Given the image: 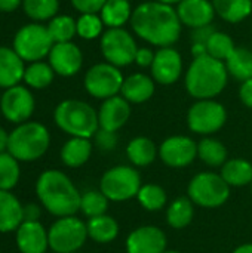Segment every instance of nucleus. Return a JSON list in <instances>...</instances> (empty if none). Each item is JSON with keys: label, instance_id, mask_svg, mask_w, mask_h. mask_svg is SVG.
I'll list each match as a JSON object with an SVG mask.
<instances>
[{"label": "nucleus", "instance_id": "f257e3e1", "mask_svg": "<svg viewBox=\"0 0 252 253\" xmlns=\"http://www.w3.org/2000/svg\"><path fill=\"white\" fill-rule=\"evenodd\" d=\"M129 24L134 34L146 43L157 47L175 44L183 28L177 9L156 0L144 1L134 7Z\"/></svg>", "mask_w": 252, "mask_h": 253}, {"label": "nucleus", "instance_id": "f03ea898", "mask_svg": "<svg viewBox=\"0 0 252 253\" xmlns=\"http://www.w3.org/2000/svg\"><path fill=\"white\" fill-rule=\"evenodd\" d=\"M36 194L40 205L53 216H73L80 211L82 194L61 170H45L36 182Z\"/></svg>", "mask_w": 252, "mask_h": 253}, {"label": "nucleus", "instance_id": "7ed1b4c3", "mask_svg": "<svg viewBox=\"0 0 252 253\" xmlns=\"http://www.w3.org/2000/svg\"><path fill=\"white\" fill-rule=\"evenodd\" d=\"M229 71L226 62L209 55L193 58L184 74V86L187 93L199 99H215L226 89Z\"/></svg>", "mask_w": 252, "mask_h": 253}, {"label": "nucleus", "instance_id": "20e7f679", "mask_svg": "<svg viewBox=\"0 0 252 253\" xmlns=\"http://www.w3.org/2000/svg\"><path fill=\"white\" fill-rule=\"evenodd\" d=\"M55 125L71 138H94L100 129L98 111L80 99L61 101L53 111Z\"/></svg>", "mask_w": 252, "mask_h": 253}, {"label": "nucleus", "instance_id": "39448f33", "mask_svg": "<svg viewBox=\"0 0 252 253\" xmlns=\"http://www.w3.org/2000/svg\"><path fill=\"white\" fill-rule=\"evenodd\" d=\"M49 145L50 133L48 127L39 122H25L9 133L7 153L18 162H34L46 154Z\"/></svg>", "mask_w": 252, "mask_h": 253}, {"label": "nucleus", "instance_id": "423d86ee", "mask_svg": "<svg viewBox=\"0 0 252 253\" xmlns=\"http://www.w3.org/2000/svg\"><path fill=\"white\" fill-rule=\"evenodd\" d=\"M187 197L195 203V206L203 209H217L229 200L230 187L220 173L201 172L189 182Z\"/></svg>", "mask_w": 252, "mask_h": 253}, {"label": "nucleus", "instance_id": "0eeeda50", "mask_svg": "<svg viewBox=\"0 0 252 253\" xmlns=\"http://www.w3.org/2000/svg\"><path fill=\"white\" fill-rule=\"evenodd\" d=\"M53 44L48 27L39 22H31L16 31L12 47L24 62H37L48 58Z\"/></svg>", "mask_w": 252, "mask_h": 253}, {"label": "nucleus", "instance_id": "6e6552de", "mask_svg": "<svg viewBox=\"0 0 252 253\" xmlns=\"http://www.w3.org/2000/svg\"><path fill=\"white\" fill-rule=\"evenodd\" d=\"M141 175L132 166H114L104 172L100 181V191L110 202H126L137 197L141 188Z\"/></svg>", "mask_w": 252, "mask_h": 253}, {"label": "nucleus", "instance_id": "1a4fd4ad", "mask_svg": "<svg viewBox=\"0 0 252 253\" xmlns=\"http://www.w3.org/2000/svg\"><path fill=\"white\" fill-rule=\"evenodd\" d=\"M49 248L55 253H73L79 251L88 237L86 224L73 216L58 218L48 230Z\"/></svg>", "mask_w": 252, "mask_h": 253}, {"label": "nucleus", "instance_id": "9d476101", "mask_svg": "<svg viewBox=\"0 0 252 253\" xmlns=\"http://www.w3.org/2000/svg\"><path fill=\"white\" fill-rule=\"evenodd\" d=\"M100 47L105 62L123 68L134 64L138 44L128 30L107 28L100 37Z\"/></svg>", "mask_w": 252, "mask_h": 253}, {"label": "nucleus", "instance_id": "9b49d317", "mask_svg": "<svg viewBox=\"0 0 252 253\" xmlns=\"http://www.w3.org/2000/svg\"><path fill=\"white\" fill-rule=\"evenodd\" d=\"M123 82L125 77L120 68L108 62H98L86 71L83 86L92 98L104 101L120 95Z\"/></svg>", "mask_w": 252, "mask_h": 253}, {"label": "nucleus", "instance_id": "f8f14e48", "mask_svg": "<svg viewBox=\"0 0 252 253\" xmlns=\"http://www.w3.org/2000/svg\"><path fill=\"white\" fill-rule=\"evenodd\" d=\"M227 122L226 107L215 99H199L187 111V126L193 133H217Z\"/></svg>", "mask_w": 252, "mask_h": 253}, {"label": "nucleus", "instance_id": "ddd939ff", "mask_svg": "<svg viewBox=\"0 0 252 253\" xmlns=\"http://www.w3.org/2000/svg\"><path fill=\"white\" fill-rule=\"evenodd\" d=\"M34 96L31 90L25 86L16 84L13 87L4 89L0 98V111L3 117L10 123H25L34 113Z\"/></svg>", "mask_w": 252, "mask_h": 253}, {"label": "nucleus", "instance_id": "4468645a", "mask_svg": "<svg viewBox=\"0 0 252 253\" xmlns=\"http://www.w3.org/2000/svg\"><path fill=\"white\" fill-rule=\"evenodd\" d=\"M159 159L163 165L181 169L198 159V144L186 135H172L159 145Z\"/></svg>", "mask_w": 252, "mask_h": 253}, {"label": "nucleus", "instance_id": "2eb2a0df", "mask_svg": "<svg viewBox=\"0 0 252 253\" xmlns=\"http://www.w3.org/2000/svg\"><path fill=\"white\" fill-rule=\"evenodd\" d=\"M153 80L162 86L175 84L183 74V56L172 47H159L154 55V61L150 67Z\"/></svg>", "mask_w": 252, "mask_h": 253}, {"label": "nucleus", "instance_id": "dca6fc26", "mask_svg": "<svg viewBox=\"0 0 252 253\" xmlns=\"http://www.w3.org/2000/svg\"><path fill=\"white\" fill-rule=\"evenodd\" d=\"M48 62L55 74L61 77H73L82 70L83 53L73 42L55 43L48 55Z\"/></svg>", "mask_w": 252, "mask_h": 253}, {"label": "nucleus", "instance_id": "f3484780", "mask_svg": "<svg viewBox=\"0 0 252 253\" xmlns=\"http://www.w3.org/2000/svg\"><path fill=\"white\" fill-rule=\"evenodd\" d=\"M126 253H163L168 251V239L163 230L154 225H143L129 233Z\"/></svg>", "mask_w": 252, "mask_h": 253}, {"label": "nucleus", "instance_id": "a211bd4d", "mask_svg": "<svg viewBox=\"0 0 252 253\" xmlns=\"http://www.w3.org/2000/svg\"><path fill=\"white\" fill-rule=\"evenodd\" d=\"M131 117V104L122 96L116 95L113 98L104 99L98 110L100 129L110 132H117L122 129Z\"/></svg>", "mask_w": 252, "mask_h": 253}, {"label": "nucleus", "instance_id": "6ab92c4d", "mask_svg": "<svg viewBox=\"0 0 252 253\" xmlns=\"http://www.w3.org/2000/svg\"><path fill=\"white\" fill-rule=\"evenodd\" d=\"M175 9L181 24L192 30L211 25L217 15L212 0H181Z\"/></svg>", "mask_w": 252, "mask_h": 253}, {"label": "nucleus", "instance_id": "aec40b11", "mask_svg": "<svg viewBox=\"0 0 252 253\" xmlns=\"http://www.w3.org/2000/svg\"><path fill=\"white\" fill-rule=\"evenodd\" d=\"M16 246L21 253H46L49 237L46 228L39 222H22L15 231Z\"/></svg>", "mask_w": 252, "mask_h": 253}, {"label": "nucleus", "instance_id": "412c9836", "mask_svg": "<svg viewBox=\"0 0 252 253\" xmlns=\"http://www.w3.org/2000/svg\"><path fill=\"white\" fill-rule=\"evenodd\" d=\"M156 82L151 76L144 73H134L125 77L120 95L132 105V104H144L154 95Z\"/></svg>", "mask_w": 252, "mask_h": 253}, {"label": "nucleus", "instance_id": "4be33fe9", "mask_svg": "<svg viewBox=\"0 0 252 253\" xmlns=\"http://www.w3.org/2000/svg\"><path fill=\"white\" fill-rule=\"evenodd\" d=\"M25 65L13 47L0 46V87L9 89L24 80Z\"/></svg>", "mask_w": 252, "mask_h": 253}, {"label": "nucleus", "instance_id": "5701e85b", "mask_svg": "<svg viewBox=\"0 0 252 253\" xmlns=\"http://www.w3.org/2000/svg\"><path fill=\"white\" fill-rule=\"evenodd\" d=\"M22 219V205L10 193L0 190V233L16 231Z\"/></svg>", "mask_w": 252, "mask_h": 253}, {"label": "nucleus", "instance_id": "b1692460", "mask_svg": "<svg viewBox=\"0 0 252 253\" xmlns=\"http://www.w3.org/2000/svg\"><path fill=\"white\" fill-rule=\"evenodd\" d=\"M157 156L159 147H156V144L147 136H137L126 145V157L137 168H146L151 165Z\"/></svg>", "mask_w": 252, "mask_h": 253}, {"label": "nucleus", "instance_id": "393cba45", "mask_svg": "<svg viewBox=\"0 0 252 253\" xmlns=\"http://www.w3.org/2000/svg\"><path fill=\"white\" fill-rule=\"evenodd\" d=\"M59 156L67 168H80L92 156V142L88 138H70L62 145Z\"/></svg>", "mask_w": 252, "mask_h": 253}, {"label": "nucleus", "instance_id": "a878e982", "mask_svg": "<svg viewBox=\"0 0 252 253\" xmlns=\"http://www.w3.org/2000/svg\"><path fill=\"white\" fill-rule=\"evenodd\" d=\"M134 7L129 0H107L100 16L107 28H123L131 22Z\"/></svg>", "mask_w": 252, "mask_h": 253}, {"label": "nucleus", "instance_id": "bb28decb", "mask_svg": "<svg viewBox=\"0 0 252 253\" xmlns=\"http://www.w3.org/2000/svg\"><path fill=\"white\" fill-rule=\"evenodd\" d=\"M86 227H88V237L100 245L111 243L119 236L117 221L107 213L88 219Z\"/></svg>", "mask_w": 252, "mask_h": 253}, {"label": "nucleus", "instance_id": "cd10ccee", "mask_svg": "<svg viewBox=\"0 0 252 253\" xmlns=\"http://www.w3.org/2000/svg\"><path fill=\"white\" fill-rule=\"evenodd\" d=\"M220 175L229 187H247L252 182V163L247 159H229L223 166Z\"/></svg>", "mask_w": 252, "mask_h": 253}, {"label": "nucleus", "instance_id": "c85d7f7f", "mask_svg": "<svg viewBox=\"0 0 252 253\" xmlns=\"http://www.w3.org/2000/svg\"><path fill=\"white\" fill-rule=\"evenodd\" d=\"M215 13L226 22L238 24L250 18L252 0H212Z\"/></svg>", "mask_w": 252, "mask_h": 253}, {"label": "nucleus", "instance_id": "c756f323", "mask_svg": "<svg viewBox=\"0 0 252 253\" xmlns=\"http://www.w3.org/2000/svg\"><path fill=\"white\" fill-rule=\"evenodd\" d=\"M195 216V203L189 197L175 199L166 211V224L174 230L189 227Z\"/></svg>", "mask_w": 252, "mask_h": 253}, {"label": "nucleus", "instance_id": "7c9ffc66", "mask_svg": "<svg viewBox=\"0 0 252 253\" xmlns=\"http://www.w3.org/2000/svg\"><path fill=\"white\" fill-rule=\"evenodd\" d=\"M198 157L209 168H221L229 160V153L221 141L206 136L198 142Z\"/></svg>", "mask_w": 252, "mask_h": 253}, {"label": "nucleus", "instance_id": "2f4dec72", "mask_svg": "<svg viewBox=\"0 0 252 253\" xmlns=\"http://www.w3.org/2000/svg\"><path fill=\"white\" fill-rule=\"evenodd\" d=\"M229 76L239 82H247L252 79V50L248 47L236 46L233 53L226 61Z\"/></svg>", "mask_w": 252, "mask_h": 253}, {"label": "nucleus", "instance_id": "473e14b6", "mask_svg": "<svg viewBox=\"0 0 252 253\" xmlns=\"http://www.w3.org/2000/svg\"><path fill=\"white\" fill-rule=\"evenodd\" d=\"M53 77H55V71L52 70L49 62L37 61V62H30L25 67L24 82L31 89H45V87H48L49 84H52Z\"/></svg>", "mask_w": 252, "mask_h": 253}, {"label": "nucleus", "instance_id": "72a5a7b5", "mask_svg": "<svg viewBox=\"0 0 252 253\" xmlns=\"http://www.w3.org/2000/svg\"><path fill=\"white\" fill-rule=\"evenodd\" d=\"M48 31L53 40V43H65L71 42L74 36H77V24L76 19L70 15H56L48 22Z\"/></svg>", "mask_w": 252, "mask_h": 253}, {"label": "nucleus", "instance_id": "f704fd0d", "mask_svg": "<svg viewBox=\"0 0 252 253\" xmlns=\"http://www.w3.org/2000/svg\"><path fill=\"white\" fill-rule=\"evenodd\" d=\"M137 200L146 211L157 212L166 206L168 194L157 184H144V185H141V188L137 194Z\"/></svg>", "mask_w": 252, "mask_h": 253}, {"label": "nucleus", "instance_id": "c9c22d12", "mask_svg": "<svg viewBox=\"0 0 252 253\" xmlns=\"http://www.w3.org/2000/svg\"><path fill=\"white\" fill-rule=\"evenodd\" d=\"M22 9L36 22L50 21L58 15L59 0H22Z\"/></svg>", "mask_w": 252, "mask_h": 253}, {"label": "nucleus", "instance_id": "e433bc0d", "mask_svg": "<svg viewBox=\"0 0 252 253\" xmlns=\"http://www.w3.org/2000/svg\"><path fill=\"white\" fill-rule=\"evenodd\" d=\"M19 162L7 151L0 153V190L10 191L12 188H15L19 182Z\"/></svg>", "mask_w": 252, "mask_h": 253}, {"label": "nucleus", "instance_id": "4c0bfd02", "mask_svg": "<svg viewBox=\"0 0 252 253\" xmlns=\"http://www.w3.org/2000/svg\"><path fill=\"white\" fill-rule=\"evenodd\" d=\"M206 49H208L209 56L226 62L229 59V56L233 53V50L236 49V44H235L233 39L229 34L217 30L209 37V40L206 42Z\"/></svg>", "mask_w": 252, "mask_h": 253}, {"label": "nucleus", "instance_id": "58836bf2", "mask_svg": "<svg viewBox=\"0 0 252 253\" xmlns=\"http://www.w3.org/2000/svg\"><path fill=\"white\" fill-rule=\"evenodd\" d=\"M108 199L98 190H92V191H86L85 194H82V200H80V212L86 216V218H97L101 215L107 213L108 209Z\"/></svg>", "mask_w": 252, "mask_h": 253}, {"label": "nucleus", "instance_id": "ea45409f", "mask_svg": "<svg viewBox=\"0 0 252 253\" xmlns=\"http://www.w3.org/2000/svg\"><path fill=\"white\" fill-rule=\"evenodd\" d=\"M77 36L83 40H95L104 33V22L100 13H82L77 19Z\"/></svg>", "mask_w": 252, "mask_h": 253}, {"label": "nucleus", "instance_id": "a19ab883", "mask_svg": "<svg viewBox=\"0 0 252 253\" xmlns=\"http://www.w3.org/2000/svg\"><path fill=\"white\" fill-rule=\"evenodd\" d=\"M95 144L101 151H113L117 147V132H110L105 129H98V132L94 135Z\"/></svg>", "mask_w": 252, "mask_h": 253}, {"label": "nucleus", "instance_id": "79ce46f5", "mask_svg": "<svg viewBox=\"0 0 252 253\" xmlns=\"http://www.w3.org/2000/svg\"><path fill=\"white\" fill-rule=\"evenodd\" d=\"M107 0H71L73 7L82 13H100Z\"/></svg>", "mask_w": 252, "mask_h": 253}, {"label": "nucleus", "instance_id": "37998d69", "mask_svg": "<svg viewBox=\"0 0 252 253\" xmlns=\"http://www.w3.org/2000/svg\"><path fill=\"white\" fill-rule=\"evenodd\" d=\"M154 55H156V52L151 47H147V46L138 47L137 49V53H135L134 64H137L141 68H150L151 64H153V61H154Z\"/></svg>", "mask_w": 252, "mask_h": 253}, {"label": "nucleus", "instance_id": "c03bdc74", "mask_svg": "<svg viewBox=\"0 0 252 253\" xmlns=\"http://www.w3.org/2000/svg\"><path fill=\"white\" fill-rule=\"evenodd\" d=\"M217 30L211 25H205V27H199L192 30V43H205L209 40V37L215 33Z\"/></svg>", "mask_w": 252, "mask_h": 253}, {"label": "nucleus", "instance_id": "a18cd8bd", "mask_svg": "<svg viewBox=\"0 0 252 253\" xmlns=\"http://www.w3.org/2000/svg\"><path fill=\"white\" fill-rule=\"evenodd\" d=\"M42 209L37 203H28L22 206V219L24 222H39Z\"/></svg>", "mask_w": 252, "mask_h": 253}, {"label": "nucleus", "instance_id": "49530a36", "mask_svg": "<svg viewBox=\"0 0 252 253\" xmlns=\"http://www.w3.org/2000/svg\"><path fill=\"white\" fill-rule=\"evenodd\" d=\"M239 99L242 101V104L247 108L252 110V79L242 82V84L239 87Z\"/></svg>", "mask_w": 252, "mask_h": 253}, {"label": "nucleus", "instance_id": "de8ad7c7", "mask_svg": "<svg viewBox=\"0 0 252 253\" xmlns=\"http://www.w3.org/2000/svg\"><path fill=\"white\" fill-rule=\"evenodd\" d=\"M22 4V0H0V12L10 13L15 12Z\"/></svg>", "mask_w": 252, "mask_h": 253}, {"label": "nucleus", "instance_id": "09e8293b", "mask_svg": "<svg viewBox=\"0 0 252 253\" xmlns=\"http://www.w3.org/2000/svg\"><path fill=\"white\" fill-rule=\"evenodd\" d=\"M203 55H208V49L205 43H192V56L201 58Z\"/></svg>", "mask_w": 252, "mask_h": 253}, {"label": "nucleus", "instance_id": "8fccbe9b", "mask_svg": "<svg viewBox=\"0 0 252 253\" xmlns=\"http://www.w3.org/2000/svg\"><path fill=\"white\" fill-rule=\"evenodd\" d=\"M7 144H9V133L3 127H0V153L7 151Z\"/></svg>", "mask_w": 252, "mask_h": 253}, {"label": "nucleus", "instance_id": "3c124183", "mask_svg": "<svg viewBox=\"0 0 252 253\" xmlns=\"http://www.w3.org/2000/svg\"><path fill=\"white\" fill-rule=\"evenodd\" d=\"M233 253H252V245L247 243V245H241L239 248H236Z\"/></svg>", "mask_w": 252, "mask_h": 253}, {"label": "nucleus", "instance_id": "603ef678", "mask_svg": "<svg viewBox=\"0 0 252 253\" xmlns=\"http://www.w3.org/2000/svg\"><path fill=\"white\" fill-rule=\"evenodd\" d=\"M156 1H160V3H166V4H171V6H174V4H178L181 0H156Z\"/></svg>", "mask_w": 252, "mask_h": 253}, {"label": "nucleus", "instance_id": "864d4df0", "mask_svg": "<svg viewBox=\"0 0 252 253\" xmlns=\"http://www.w3.org/2000/svg\"><path fill=\"white\" fill-rule=\"evenodd\" d=\"M163 253H181V252H178V251H166V252H163Z\"/></svg>", "mask_w": 252, "mask_h": 253}, {"label": "nucleus", "instance_id": "5fc2aeb1", "mask_svg": "<svg viewBox=\"0 0 252 253\" xmlns=\"http://www.w3.org/2000/svg\"><path fill=\"white\" fill-rule=\"evenodd\" d=\"M251 193H252V182H251Z\"/></svg>", "mask_w": 252, "mask_h": 253}, {"label": "nucleus", "instance_id": "6e6d98bb", "mask_svg": "<svg viewBox=\"0 0 252 253\" xmlns=\"http://www.w3.org/2000/svg\"><path fill=\"white\" fill-rule=\"evenodd\" d=\"M0 98H1V93H0Z\"/></svg>", "mask_w": 252, "mask_h": 253}]
</instances>
